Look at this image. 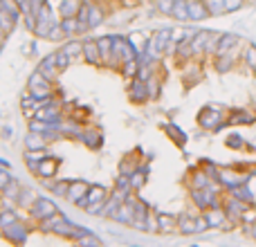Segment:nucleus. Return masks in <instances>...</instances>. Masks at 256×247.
Wrapping results in <instances>:
<instances>
[{
  "instance_id": "1",
  "label": "nucleus",
  "mask_w": 256,
  "mask_h": 247,
  "mask_svg": "<svg viewBox=\"0 0 256 247\" xmlns=\"http://www.w3.org/2000/svg\"><path fill=\"white\" fill-rule=\"evenodd\" d=\"M225 108L216 106V104H209V106H202L198 112V117H196V122H198L200 128H204V130H222V128L227 126L225 122Z\"/></svg>"
},
{
  "instance_id": "2",
  "label": "nucleus",
  "mask_w": 256,
  "mask_h": 247,
  "mask_svg": "<svg viewBox=\"0 0 256 247\" xmlns=\"http://www.w3.org/2000/svg\"><path fill=\"white\" fill-rule=\"evenodd\" d=\"M191 200H194V204L200 212H207V209H214V207H222L216 184L207 186V189H191Z\"/></svg>"
},
{
  "instance_id": "3",
  "label": "nucleus",
  "mask_w": 256,
  "mask_h": 247,
  "mask_svg": "<svg viewBox=\"0 0 256 247\" xmlns=\"http://www.w3.org/2000/svg\"><path fill=\"white\" fill-rule=\"evenodd\" d=\"M128 99H130L132 104H137V106L148 102V88H146V81L132 79L130 86H128Z\"/></svg>"
},
{
  "instance_id": "4",
  "label": "nucleus",
  "mask_w": 256,
  "mask_h": 247,
  "mask_svg": "<svg viewBox=\"0 0 256 247\" xmlns=\"http://www.w3.org/2000/svg\"><path fill=\"white\" fill-rule=\"evenodd\" d=\"M186 9H189V20L194 22H202L212 18L207 9V0H186Z\"/></svg>"
},
{
  "instance_id": "5",
  "label": "nucleus",
  "mask_w": 256,
  "mask_h": 247,
  "mask_svg": "<svg viewBox=\"0 0 256 247\" xmlns=\"http://www.w3.org/2000/svg\"><path fill=\"white\" fill-rule=\"evenodd\" d=\"M212 184H216V182L204 173L202 166H194L189 171V186L191 189H207V186H212Z\"/></svg>"
},
{
  "instance_id": "6",
  "label": "nucleus",
  "mask_w": 256,
  "mask_h": 247,
  "mask_svg": "<svg viewBox=\"0 0 256 247\" xmlns=\"http://www.w3.org/2000/svg\"><path fill=\"white\" fill-rule=\"evenodd\" d=\"M256 115H252L245 108H230L227 110V126H240V124H254Z\"/></svg>"
},
{
  "instance_id": "7",
  "label": "nucleus",
  "mask_w": 256,
  "mask_h": 247,
  "mask_svg": "<svg viewBox=\"0 0 256 247\" xmlns=\"http://www.w3.org/2000/svg\"><path fill=\"white\" fill-rule=\"evenodd\" d=\"M56 214V204L48 198H36L32 204V216L34 218H50Z\"/></svg>"
},
{
  "instance_id": "8",
  "label": "nucleus",
  "mask_w": 256,
  "mask_h": 247,
  "mask_svg": "<svg viewBox=\"0 0 256 247\" xmlns=\"http://www.w3.org/2000/svg\"><path fill=\"white\" fill-rule=\"evenodd\" d=\"M240 43V36L234 34V32H225V34H220V43H218V50H216V56H220V54H230L234 52L236 48H238Z\"/></svg>"
},
{
  "instance_id": "9",
  "label": "nucleus",
  "mask_w": 256,
  "mask_h": 247,
  "mask_svg": "<svg viewBox=\"0 0 256 247\" xmlns=\"http://www.w3.org/2000/svg\"><path fill=\"white\" fill-rule=\"evenodd\" d=\"M236 68V54L230 52V54H220V56H214V70L218 74H227Z\"/></svg>"
},
{
  "instance_id": "10",
  "label": "nucleus",
  "mask_w": 256,
  "mask_h": 247,
  "mask_svg": "<svg viewBox=\"0 0 256 247\" xmlns=\"http://www.w3.org/2000/svg\"><path fill=\"white\" fill-rule=\"evenodd\" d=\"M162 128H164V132L168 135V140H171L178 148H184V144L189 142V135H186L180 126H176V124H164Z\"/></svg>"
},
{
  "instance_id": "11",
  "label": "nucleus",
  "mask_w": 256,
  "mask_h": 247,
  "mask_svg": "<svg viewBox=\"0 0 256 247\" xmlns=\"http://www.w3.org/2000/svg\"><path fill=\"white\" fill-rule=\"evenodd\" d=\"M56 171H58V160L56 158H48V155H45V158L38 162V173H36V176L45 178V180H52Z\"/></svg>"
},
{
  "instance_id": "12",
  "label": "nucleus",
  "mask_w": 256,
  "mask_h": 247,
  "mask_svg": "<svg viewBox=\"0 0 256 247\" xmlns=\"http://www.w3.org/2000/svg\"><path fill=\"white\" fill-rule=\"evenodd\" d=\"M79 140H84V144L90 146L92 150L102 148V144H104V135L97 130V128H84V132H81Z\"/></svg>"
},
{
  "instance_id": "13",
  "label": "nucleus",
  "mask_w": 256,
  "mask_h": 247,
  "mask_svg": "<svg viewBox=\"0 0 256 247\" xmlns=\"http://www.w3.org/2000/svg\"><path fill=\"white\" fill-rule=\"evenodd\" d=\"M90 184L84 180H76V182H70V189H68V200H72V202H79L81 198H86V194H88Z\"/></svg>"
},
{
  "instance_id": "14",
  "label": "nucleus",
  "mask_w": 256,
  "mask_h": 247,
  "mask_svg": "<svg viewBox=\"0 0 256 247\" xmlns=\"http://www.w3.org/2000/svg\"><path fill=\"white\" fill-rule=\"evenodd\" d=\"M84 58L90 63V66H99L102 61V54H99V45L97 40H86L84 43Z\"/></svg>"
},
{
  "instance_id": "15",
  "label": "nucleus",
  "mask_w": 256,
  "mask_h": 247,
  "mask_svg": "<svg viewBox=\"0 0 256 247\" xmlns=\"http://www.w3.org/2000/svg\"><path fill=\"white\" fill-rule=\"evenodd\" d=\"M212 34V30H198V34L191 40V52L194 56H204V45H207V38Z\"/></svg>"
},
{
  "instance_id": "16",
  "label": "nucleus",
  "mask_w": 256,
  "mask_h": 247,
  "mask_svg": "<svg viewBox=\"0 0 256 247\" xmlns=\"http://www.w3.org/2000/svg\"><path fill=\"white\" fill-rule=\"evenodd\" d=\"M81 7H84L81 0H63L58 12H61L63 18H76L79 16V12H81Z\"/></svg>"
},
{
  "instance_id": "17",
  "label": "nucleus",
  "mask_w": 256,
  "mask_h": 247,
  "mask_svg": "<svg viewBox=\"0 0 256 247\" xmlns=\"http://www.w3.org/2000/svg\"><path fill=\"white\" fill-rule=\"evenodd\" d=\"M104 18H106V14H104V9L99 7V4H88V27L90 30L102 25Z\"/></svg>"
},
{
  "instance_id": "18",
  "label": "nucleus",
  "mask_w": 256,
  "mask_h": 247,
  "mask_svg": "<svg viewBox=\"0 0 256 247\" xmlns=\"http://www.w3.org/2000/svg\"><path fill=\"white\" fill-rule=\"evenodd\" d=\"M25 146L30 150H43L45 146H48V140H45L43 132H32L30 130V135L25 137Z\"/></svg>"
},
{
  "instance_id": "19",
  "label": "nucleus",
  "mask_w": 256,
  "mask_h": 247,
  "mask_svg": "<svg viewBox=\"0 0 256 247\" xmlns=\"http://www.w3.org/2000/svg\"><path fill=\"white\" fill-rule=\"evenodd\" d=\"M54 72H56V58H54V54H50V56H45L43 61L38 63V74H43L45 79L52 81Z\"/></svg>"
},
{
  "instance_id": "20",
  "label": "nucleus",
  "mask_w": 256,
  "mask_h": 247,
  "mask_svg": "<svg viewBox=\"0 0 256 247\" xmlns=\"http://www.w3.org/2000/svg\"><path fill=\"white\" fill-rule=\"evenodd\" d=\"M225 146L232 150H243V148H248V142L243 140V135H240L238 130H232L230 135L225 137Z\"/></svg>"
},
{
  "instance_id": "21",
  "label": "nucleus",
  "mask_w": 256,
  "mask_h": 247,
  "mask_svg": "<svg viewBox=\"0 0 256 247\" xmlns=\"http://www.w3.org/2000/svg\"><path fill=\"white\" fill-rule=\"evenodd\" d=\"M178 230H180L182 234H194L196 232V216H191V214L178 216Z\"/></svg>"
},
{
  "instance_id": "22",
  "label": "nucleus",
  "mask_w": 256,
  "mask_h": 247,
  "mask_svg": "<svg viewBox=\"0 0 256 247\" xmlns=\"http://www.w3.org/2000/svg\"><path fill=\"white\" fill-rule=\"evenodd\" d=\"M230 194L234 196L236 200H243V202H248V204L254 202V194L250 191V184H238V186H234V189H230Z\"/></svg>"
},
{
  "instance_id": "23",
  "label": "nucleus",
  "mask_w": 256,
  "mask_h": 247,
  "mask_svg": "<svg viewBox=\"0 0 256 247\" xmlns=\"http://www.w3.org/2000/svg\"><path fill=\"white\" fill-rule=\"evenodd\" d=\"M16 22H18V18H16V16H12L9 12L0 9V30H2L4 34H12V32L16 30Z\"/></svg>"
},
{
  "instance_id": "24",
  "label": "nucleus",
  "mask_w": 256,
  "mask_h": 247,
  "mask_svg": "<svg viewBox=\"0 0 256 247\" xmlns=\"http://www.w3.org/2000/svg\"><path fill=\"white\" fill-rule=\"evenodd\" d=\"M99 45V54H102V61L108 66L110 61V54H112V36H104V38H97Z\"/></svg>"
},
{
  "instance_id": "25",
  "label": "nucleus",
  "mask_w": 256,
  "mask_h": 247,
  "mask_svg": "<svg viewBox=\"0 0 256 247\" xmlns=\"http://www.w3.org/2000/svg\"><path fill=\"white\" fill-rule=\"evenodd\" d=\"M178 227V218L171 214H158V232H171Z\"/></svg>"
},
{
  "instance_id": "26",
  "label": "nucleus",
  "mask_w": 256,
  "mask_h": 247,
  "mask_svg": "<svg viewBox=\"0 0 256 247\" xmlns=\"http://www.w3.org/2000/svg\"><path fill=\"white\" fill-rule=\"evenodd\" d=\"M146 178H148V168H137L135 173H130V189L132 191H137V189H142V186L146 184Z\"/></svg>"
},
{
  "instance_id": "27",
  "label": "nucleus",
  "mask_w": 256,
  "mask_h": 247,
  "mask_svg": "<svg viewBox=\"0 0 256 247\" xmlns=\"http://www.w3.org/2000/svg\"><path fill=\"white\" fill-rule=\"evenodd\" d=\"M171 16L176 18V20H180V22H186V20H189V9H186V0H176V2H173Z\"/></svg>"
},
{
  "instance_id": "28",
  "label": "nucleus",
  "mask_w": 256,
  "mask_h": 247,
  "mask_svg": "<svg viewBox=\"0 0 256 247\" xmlns=\"http://www.w3.org/2000/svg\"><path fill=\"white\" fill-rule=\"evenodd\" d=\"M218 43H220V32H212L207 38V45H204V56H216Z\"/></svg>"
},
{
  "instance_id": "29",
  "label": "nucleus",
  "mask_w": 256,
  "mask_h": 247,
  "mask_svg": "<svg viewBox=\"0 0 256 247\" xmlns=\"http://www.w3.org/2000/svg\"><path fill=\"white\" fill-rule=\"evenodd\" d=\"M146 40H148V38H144V34H140V32H135V34L128 36V43H130L132 48H135L137 56H140V54H144V50H146Z\"/></svg>"
},
{
  "instance_id": "30",
  "label": "nucleus",
  "mask_w": 256,
  "mask_h": 247,
  "mask_svg": "<svg viewBox=\"0 0 256 247\" xmlns=\"http://www.w3.org/2000/svg\"><path fill=\"white\" fill-rule=\"evenodd\" d=\"M48 189H52L54 196H68V189H70V180H56V182H45Z\"/></svg>"
},
{
  "instance_id": "31",
  "label": "nucleus",
  "mask_w": 256,
  "mask_h": 247,
  "mask_svg": "<svg viewBox=\"0 0 256 247\" xmlns=\"http://www.w3.org/2000/svg\"><path fill=\"white\" fill-rule=\"evenodd\" d=\"M122 74L126 76V79H135L137 76V70H140V58H132V61H126L124 66L120 68Z\"/></svg>"
},
{
  "instance_id": "32",
  "label": "nucleus",
  "mask_w": 256,
  "mask_h": 247,
  "mask_svg": "<svg viewBox=\"0 0 256 247\" xmlns=\"http://www.w3.org/2000/svg\"><path fill=\"white\" fill-rule=\"evenodd\" d=\"M207 9H209V16L212 18H218L222 16L225 12V0H207Z\"/></svg>"
},
{
  "instance_id": "33",
  "label": "nucleus",
  "mask_w": 256,
  "mask_h": 247,
  "mask_svg": "<svg viewBox=\"0 0 256 247\" xmlns=\"http://www.w3.org/2000/svg\"><path fill=\"white\" fill-rule=\"evenodd\" d=\"M146 88H148V99H150V102L160 99V94H162V84H160L155 76H150V79L146 81Z\"/></svg>"
},
{
  "instance_id": "34",
  "label": "nucleus",
  "mask_w": 256,
  "mask_h": 247,
  "mask_svg": "<svg viewBox=\"0 0 256 247\" xmlns=\"http://www.w3.org/2000/svg\"><path fill=\"white\" fill-rule=\"evenodd\" d=\"M63 52L68 54V56H84V43H81V40H70V43L66 45V50H63Z\"/></svg>"
},
{
  "instance_id": "35",
  "label": "nucleus",
  "mask_w": 256,
  "mask_h": 247,
  "mask_svg": "<svg viewBox=\"0 0 256 247\" xmlns=\"http://www.w3.org/2000/svg\"><path fill=\"white\" fill-rule=\"evenodd\" d=\"M58 27L66 32V36L68 34H76V32H79V20H76V18H63V20L58 22Z\"/></svg>"
},
{
  "instance_id": "36",
  "label": "nucleus",
  "mask_w": 256,
  "mask_h": 247,
  "mask_svg": "<svg viewBox=\"0 0 256 247\" xmlns=\"http://www.w3.org/2000/svg\"><path fill=\"white\" fill-rule=\"evenodd\" d=\"M243 63H245V66H248V68H252V70L256 68V45H254V43H250L248 48H245Z\"/></svg>"
},
{
  "instance_id": "37",
  "label": "nucleus",
  "mask_w": 256,
  "mask_h": 247,
  "mask_svg": "<svg viewBox=\"0 0 256 247\" xmlns=\"http://www.w3.org/2000/svg\"><path fill=\"white\" fill-rule=\"evenodd\" d=\"M173 2H176V0H155V7H158L160 14H166V16H171Z\"/></svg>"
},
{
  "instance_id": "38",
  "label": "nucleus",
  "mask_w": 256,
  "mask_h": 247,
  "mask_svg": "<svg viewBox=\"0 0 256 247\" xmlns=\"http://www.w3.org/2000/svg\"><path fill=\"white\" fill-rule=\"evenodd\" d=\"M54 58H56V70L58 72H63L68 66H70V56H68L66 52H56L54 54Z\"/></svg>"
},
{
  "instance_id": "39",
  "label": "nucleus",
  "mask_w": 256,
  "mask_h": 247,
  "mask_svg": "<svg viewBox=\"0 0 256 247\" xmlns=\"http://www.w3.org/2000/svg\"><path fill=\"white\" fill-rule=\"evenodd\" d=\"M4 196H7V198H18V194H20V186H18V180H12L7 184V189L2 191Z\"/></svg>"
},
{
  "instance_id": "40",
  "label": "nucleus",
  "mask_w": 256,
  "mask_h": 247,
  "mask_svg": "<svg viewBox=\"0 0 256 247\" xmlns=\"http://www.w3.org/2000/svg\"><path fill=\"white\" fill-rule=\"evenodd\" d=\"M248 2V0H225V12L227 14H234V12H238L243 4Z\"/></svg>"
},
{
  "instance_id": "41",
  "label": "nucleus",
  "mask_w": 256,
  "mask_h": 247,
  "mask_svg": "<svg viewBox=\"0 0 256 247\" xmlns=\"http://www.w3.org/2000/svg\"><path fill=\"white\" fill-rule=\"evenodd\" d=\"M18 200H20L22 204H30L32 200H36V196H34V189H22L20 194H18Z\"/></svg>"
},
{
  "instance_id": "42",
  "label": "nucleus",
  "mask_w": 256,
  "mask_h": 247,
  "mask_svg": "<svg viewBox=\"0 0 256 247\" xmlns=\"http://www.w3.org/2000/svg\"><path fill=\"white\" fill-rule=\"evenodd\" d=\"M12 180H14V178L9 176L7 171H0V194H2V191L7 189V184H9V182H12Z\"/></svg>"
},
{
  "instance_id": "43",
  "label": "nucleus",
  "mask_w": 256,
  "mask_h": 247,
  "mask_svg": "<svg viewBox=\"0 0 256 247\" xmlns=\"http://www.w3.org/2000/svg\"><path fill=\"white\" fill-rule=\"evenodd\" d=\"M14 216H16L14 212H2V214H0V222H2V225H12Z\"/></svg>"
},
{
  "instance_id": "44",
  "label": "nucleus",
  "mask_w": 256,
  "mask_h": 247,
  "mask_svg": "<svg viewBox=\"0 0 256 247\" xmlns=\"http://www.w3.org/2000/svg\"><path fill=\"white\" fill-rule=\"evenodd\" d=\"M81 2H84V4H94L97 0H81Z\"/></svg>"
},
{
  "instance_id": "45",
  "label": "nucleus",
  "mask_w": 256,
  "mask_h": 247,
  "mask_svg": "<svg viewBox=\"0 0 256 247\" xmlns=\"http://www.w3.org/2000/svg\"><path fill=\"white\" fill-rule=\"evenodd\" d=\"M252 232H254V238H256V225H254V230H252Z\"/></svg>"
},
{
  "instance_id": "46",
  "label": "nucleus",
  "mask_w": 256,
  "mask_h": 247,
  "mask_svg": "<svg viewBox=\"0 0 256 247\" xmlns=\"http://www.w3.org/2000/svg\"><path fill=\"white\" fill-rule=\"evenodd\" d=\"M252 72H254V76H256V68H254V70H252Z\"/></svg>"
}]
</instances>
